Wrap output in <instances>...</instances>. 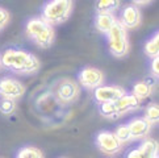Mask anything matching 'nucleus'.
<instances>
[{"instance_id":"obj_23","label":"nucleus","mask_w":159,"mask_h":158,"mask_svg":"<svg viewBox=\"0 0 159 158\" xmlns=\"http://www.w3.org/2000/svg\"><path fill=\"white\" fill-rule=\"evenodd\" d=\"M9 21H11V13L5 8L0 7V32L9 24Z\"/></svg>"},{"instance_id":"obj_18","label":"nucleus","mask_w":159,"mask_h":158,"mask_svg":"<svg viewBox=\"0 0 159 158\" xmlns=\"http://www.w3.org/2000/svg\"><path fill=\"white\" fill-rule=\"evenodd\" d=\"M16 158H43V153L36 146H24L17 151Z\"/></svg>"},{"instance_id":"obj_17","label":"nucleus","mask_w":159,"mask_h":158,"mask_svg":"<svg viewBox=\"0 0 159 158\" xmlns=\"http://www.w3.org/2000/svg\"><path fill=\"white\" fill-rule=\"evenodd\" d=\"M145 54L151 59L158 58L159 55V33L155 32L145 44Z\"/></svg>"},{"instance_id":"obj_28","label":"nucleus","mask_w":159,"mask_h":158,"mask_svg":"<svg viewBox=\"0 0 159 158\" xmlns=\"http://www.w3.org/2000/svg\"><path fill=\"white\" fill-rule=\"evenodd\" d=\"M0 158H2V157H0Z\"/></svg>"},{"instance_id":"obj_19","label":"nucleus","mask_w":159,"mask_h":158,"mask_svg":"<svg viewBox=\"0 0 159 158\" xmlns=\"http://www.w3.org/2000/svg\"><path fill=\"white\" fill-rule=\"evenodd\" d=\"M143 118L149 124H151V125L158 124V121H159V107L157 103H150L146 107Z\"/></svg>"},{"instance_id":"obj_12","label":"nucleus","mask_w":159,"mask_h":158,"mask_svg":"<svg viewBox=\"0 0 159 158\" xmlns=\"http://www.w3.org/2000/svg\"><path fill=\"white\" fill-rule=\"evenodd\" d=\"M129 132L132 134L133 140H145L149 137V134L151 132L152 125L149 124L143 117H134L132 118L128 124Z\"/></svg>"},{"instance_id":"obj_2","label":"nucleus","mask_w":159,"mask_h":158,"mask_svg":"<svg viewBox=\"0 0 159 158\" xmlns=\"http://www.w3.org/2000/svg\"><path fill=\"white\" fill-rule=\"evenodd\" d=\"M25 33L29 40H32L34 45L41 49H48L54 44L55 30L49 22L45 21L41 16L32 17L25 24Z\"/></svg>"},{"instance_id":"obj_7","label":"nucleus","mask_w":159,"mask_h":158,"mask_svg":"<svg viewBox=\"0 0 159 158\" xmlns=\"http://www.w3.org/2000/svg\"><path fill=\"white\" fill-rule=\"evenodd\" d=\"M105 75L98 67L87 66L80 70L78 75V84L87 90H96L104 84Z\"/></svg>"},{"instance_id":"obj_15","label":"nucleus","mask_w":159,"mask_h":158,"mask_svg":"<svg viewBox=\"0 0 159 158\" xmlns=\"http://www.w3.org/2000/svg\"><path fill=\"white\" fill-rule=\"evenodd\" d=\"M154 90H155V86H154V83L152 82H150V81H139L133 86L132 95L138 101H141V100H145L147 98H150L151 95L154 94Z\"/></svg>"},{"instance_id":"obj_26","label":"nucleus","mask_w":159,"mask_h":158,"mask_svg":"<svg viewBox=\"0 0 159 158\" xmlns=\"http://www.w3.org/2000/svg\"><path fill=\"white\" fill-rule=\"evenodd\" d=\"M61 158H67V157H61Z\"/></svg>"},{"instance_id":"obj_6","label":"nucleus","mask_w":159,"mask_h":158,"mask_svg":"<svg viewBox=\"0 0 159 158\" xmlns=\"http://www.w3.org/2000/svg\"><path fill=\"white\" fill-rule=\"evenodd\" d=\"M95 142L98 149L105 156H115L124 149V144L111 131H101L96 134Z\"/></svg>"},{"instance_id":"obj_11","label":"nucleus","mask_w":159,"mask_h":158,"mask_svg":"<svg viewBox=\"0 0 159 158\" xmlns=\"http://www.w3.org/2000/svg\"><path fill=\"white\" fill-rule=\"evenodd\" d=\"M158 157V142L151 138L147 137L142 140L141 145L135 149H130L125 158H155Z\"/></svg>"},{"instance_id":"obj_10","label":"nucleus","mask_w":159,"mask_h":158,"mask_svg":"<svg viewBox=\"0 0 159 158\" xmlns=\"http://www.w3.org/2000/svg\"><path fill=\"white\" fill-rule=\"evenodd\" d=\"M118 22L125 28V29H135L142 22V12L138 7L134 4L125 5L121 11V16L118 19Z\"/></svg>"},{"instance_id":"obj_25","label":"nucleus","mask_w":159,"mask_h":158,"mask_svg":"<svg viewBox=\"0 0 159 158\" xmlns=\"http://www.w3.org/2000/svg\"><path fill=\"white\" fill-rule=\"evenodd\" d=\"M0 69H2V61H0Z\"/></svg>"},{"instance_id":"obj_20","label":"nucleus","mask_w":159,"mask_h":158,"mask_svg":"<svg viewBox=\"0 0 159 158\" xmlns=\"http://www.w3.org/2000/svg\"><path fill=\"white\" fill-rule=\"evenodd\" d=\"M99 111H100L101 116H104L105 118H109V120H116V118H118V115H117V111H116L115 103L100 104Z\"/></svg>"},{"instance_id":"obj_8","label":"nucleus","mask_w":159,"mask_h":158,"mask_svg":"<svg viewBox=\"0 0 159 158\" xmlns=\"http://www.w3.org/2000/svg\"><path fill=\"white\" fill-rule=\"evenodd\" d=\"M26 87L19 79L12 77H4L0 79V96L2 99L19 100L25 95Z\"/></svg>"},{"instance_id":"obj_3","label":"nucleus","mask_w":159,"mask_h":158,"mask_svg":"<svg viewBox=\"0 0 159 158\" xmlns=\"http://www.w3.org/2000/svg\"><path fill=\"white\" fill-rule=\"evenodd\" d=\"M74 3L71 0H53L42 7L41 17L52 26L63 24L72 15Z\"/></svg>"},{"instance_id":"obj_16","label":"nucleus","mask_w":159,"mask_h":158,"mask_svg":"<svg viewBox=\"0 0 159 158\" xmlns=\"http://www.w3.org/2000/svg\"><path fill=\"white\" fill-rule=\"evenodd\" d=\"M121 7V2L118 0H100L95 4L96 15H115V12Z\"/></svg>"},{"instance_id":"obj_5","label":"nucleus","mask_w":159,"mask_h":158,"mask_svg":"<svg viewBox=\"0 0 159 158\" xmlns=\"http://www.w3.org/2000/svg\"><path fill=\"white\" fill-rule=\"evenodd\" d=\"M54 95L62 104L74 103L80 95V86L71 78H63L57 83Z\"/></svg>"},{"instance_id":"obj_9","label":"nucleus","mask_w":159,"mask_h":158,"mask_svg":"<svg viewBox=\"0 0 159 158\" xmlns=\"http://www.w3.org/2000/svg\"><path fill=\"white\" fill-rule=\"evenodd\" d=\"M126 94V90L121 86H100L99 88L93 90V98L99 104L107 103H116Z\"/></svg>"},{"instance_id":"obj_1","label":"nucleus","mask_w":159,"mask_h":158,"mask_svg":"<svg viewBox=\"0 0 159 158\" xmlns=\"http://www.w3.org/2000/svg\"><path fill=\"white\" fill-rule=\"evenodd\" d=\"M2 66L21 75L37 74L41 69V61L37 55L22 49H7L0 54Z\"/></svg>"},{"instance_id":"obj_27","label":"nucleus","mask_w":159,"mask_h":158,"mask_svg":"<svg viewBox=\"0 0 159 158\" xmlns=\"http://www.w3.org/2000/svg\"><path fill=\"white\" fill-rule=\"evenodd\" d=\"M155 158H158V157H155Z\"/></svg>"},{"instance_id":"obj_13","label":"nucleus","mask_w":159,"mask_h":158,"mask_svg":"<svg viewBox=\"0 0 159 158\" xmlns=\"http://www.w3.org/2000/svg\"><path fill=\"white\" fill-rule=\"evenodd\" d=\"M115 107H116V111H117L118 117H121V116L126 115V114H130V112H134V111L139 109L141 101H138L132 94H128L126 92L122 98H120V99L116 101Z\"/></svg>"},{"instance_id":"obj_24","label":"nucleus","mask_w":159,"mask_h":158,"mask_svg":"<svg viewBox=\"0 0 159 158\" xmlns=\"http://www.w3.org/2000/svg\"><path fill=\"white\" fill-rule=\"evenodd\" d=\"M150 70H151V74L158 77L159 74V58H154L151 61V65H150Z\"/></svg>"},{"instance_id":"obj_14","label":"nucleus","mask_w":159,"mask_h":158,"mask_svg":"<svg viewBox=\"0 0 159 158\" xmlns=\"http://www.w3.org/2000/svg\"><path fill=\"white\" fill-rule=\"evenodd\" d=\"M118 22V19L116 15H103L99 13L95 17V28L103 35H108L109 30Z\"/></svg>"},{"instance_id":"obj_4","label":"nucleus","mask_w":159,"mask_h":158,"mask_svg":"<svg viewBox=\"0 0 159 158\" xmlns=\"http://www.w3.org/2000/svg\"><path fill=\"white\" fill-rule=\"evenodd\" d=\"M108 38V49H109L111 54L116 58H124L126 57L130 49L128 30L120 24H117L109 30L107 35Z\"/></svg>"},{"instance_id":"obj_22","label":"nucleus","mask_w":159,"mask_h":158,"mask_svg":"<svg viewBox=\"0 0 159 158\" xmlns=\"http://www.w3.org/2000/svg\"><path fill=\"white\" fill-rule=\"evenodd\" d=\"M17 109V103L9 99H0V112L5 116H11Z\"/></svg>"},{"instance_id":"obj_21","label":"nucleus","mask_w":159,"mask_h":158,"mask_svg":"<svg viewBox=\"0 0 159 158\" xmlns=\"http://www.w3.org/2000/svg\"><path fill=\"white\" fill-rule=\"evenodd\" d=\"M116 134V137L121 141V142L125 145L126 142H129V141H133L132 138V134H130L129 132V128L126 124H121V125H118L116 129H115V132H113Z\"/></svg>"}]
</instances>
